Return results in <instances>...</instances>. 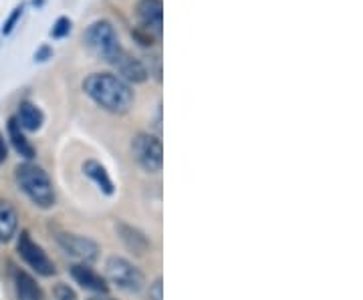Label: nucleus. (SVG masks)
I'll use <instances>...</instances> for the list:
<instances>
[{"label":"nucleus","instance_id":"obj_5","mask_svg":"<svg viewBox=\"0 0 363 300\" xmlns=\"http://www.w3.org/2000/svg\"><path fill=\"white\" fill-rule=\"evenodd\" d=\"M105 275L107 278L117 284V288L125 290V292H140L145 284L143 272L133 266L130 260L121 258V256H111L105 262Z\"/></svg>","mask_w":363,"mask_h":300},{"label":"nucleus","instance_id":"obj_2","mask_svg":"<svg viewBox=\"0 0 363 300\" xmlns=\"http://www.w3.org/2000/svg\"><path fill=\"white\" fill-rule=\"evenodd\" d=\"M14 180L18 183L21 192L25 194L37 208L49 209L55 206V188L47 171L35 163H21L14 170Z\"/></svg>","mask_w":363,"mask_h":300},{"label":"nucleus","instance_id":"obj_15","mask_svg":"<svg viewBox=\"0 0 363 300\" xmlns=\"http://www.w3.org/2000/svg\"><path fill=\"white\" fill-rule=\"evenodd\" d=\"M9 139H11V144H13L14 151L18 154L21 157H25V159H33L35 157V147L33 144L26 139L25 131L21 129V125H18V121L16 117L9 119Z\"/></svg>","mask_w":363,"mask_h":300},{"label":"nucleus","instance_id":"obj_16","mask_svg":"<svg viewBox=\"0 0 363 300\" xmlns=\"http://www.w3.org/2000/svg\"><path fill=\"white\" fill-rule=\"evenodd\" d=\"M117 230H119L121 240L128 244V248L133 250L135 254H143L145 250L152 246V244H150V240H147V236L143 234L142 230H138V228L130 226V224L117 222Z\"/></svg>","mask_w":363,"mask_h":300},{"label":"nucleus","instance_id":"obj_12","mask_svg":"<svg viewBox=\"0 0 363 300\" xmlns=\"http://www.w3.org/2000/svg\"><path fill=\"white\" fill-rule=\"evenodd\" d=\"M83 173H85L91 182L95 183V185L104 192L105 196H113L116 185H113L111 178H109V173H107V170H105L99 161H95V159H87V161L83 163Z\"/></svg>","mask_w":363,"mask_h":300},{"label":"nucleus","instance_id":"obj_21","mask_svg":"<svg viewBox=\"0 0 363 300\" xmlns=\"http://www.w3.org/2000/svg\"><path fill=\"white\" fill-rule=\"evenodd\" d=\"M150 300H164V282L156 278L154 284H150Z\"/></svg>","mask_w":363,"mask_h":300},{"label":"nucleus","instance_id":"obj_1","mask_svg":"<svg viewBox=\"0 0 363 300\" xmlns=\"http://www.w3.org/2000/svg\"><path fill=\"white\" fill-rule=\"evenodd\" d=\"M83 91L93 103L113 115L128 113L133 105L131 85L117 77L116 73H91L83 81Z\"/></svg>","mask_w":363,"mask_h":300},{"label":"nucleus","instance_id":"obj_4","mask_svg":"<svg viewBox=\"0 0 363 300\" xmlns=\"http://www.w3.org/2000/svg\"><path fill=\"white\" fill-rule=\"evenodd\" d=\"M131 154L142 170L157 173L164 166V145L157 135L152 133H138L131 139Z\"/></svg>","mask_w":363,"mask_h":300},{"label":"nucleus","instance_id":"obj_25","mask_svg":"<svg viewBox=\"0 0 363 300\" xmlns=\"http://www.w3.org/2000/svg\"><path fill=\"white\" fill-rule=\"evenodd\" d=\"M43 2H45V0H33V4H35V6H43Z\"/></svg>","mask_w":363,"mask_h":300},{"label":"nucleus","instance_id":"obj_13","mask_svg":"<svg viewBox=\"0 0 363 300\" xmlns=\"http://www.w3.org/2000/svg\"><path fill=\"white\" fill-rule=\"evenodd\" d=\"M18 230V214L11 202L0 200V242H11Z\"/></svg>","mask_w":363,"mask_h":300},{"label":"nucleus","instance_id":"obj_8","mask_svg":"<svg viewBox=\"0 0 363 300\" xmlns=\"http://www.w3.org/2000/svg\"><path fill=\"white\" fill-rule=\"evenodd\" d=\"M135 16L142 28L150 30L156 39L164 33V0H138Z\"/></svg>","mask_w":363,"mask_h":300},{"label":"nucleus","instance_id":"obj_7","mask_svg":"<svg viewBox=\"0 0 363 300\" xmlns=\"http://www.w3.org/2000/svg\"><path fill=\"white\" fill-rule=\"evenodd\" d=\"M57 242H59L61 248L65 250V254H69L71 258H75L81 264H91V262L97 260V256H99V244L93 242L87 236L59 232Z\"/></svg>","mask_w":363,"mask_h":300},{"label":"nucleus","instance_id":"obj_3","mask_svg":"<svg viewBox=\"0 0 363 300\" xmlns=\"http://www.w3.org/2000/svg\"><path fill=\"white\" fill-rule=\"evenodd\" d=\"M83 42L95 57L104 59L105 63H111L119 52L123 51L119 37H117L116 26L109 21L99 18L95 23H91L85 33H83Z\"/></svg>","mask_w":363,"mask_h":300},{"label":"nucleus","instance_id":"obj_23","mask_svg":"<svg viewBox=\"0 0 363 300\" xmlns=\"http://www.w3.org/2000/svg\"><path fill=\"white\" fill-rule=\"evenodd\" d=\"M6 157H9V149H6V142H4V137L0 133V163H4Z\"/></svg>","mask_w":363,"mask_h":300},{"label":"nucleus","instance_id":"obj_18","mask_svg":"<svg viewBox=\"0 0 363 300\" xmlns=\"http://www.w3.org/2000/svg\"><path fill=\"white\" fill-rule=\"evenodd\" d=\"M71 26H73V23H71L69 16H59L51 28V37L52 39H65L67 35L71 33Z\"/></svg>","mask_w":363,"mask_h":300},{"label":"nucleus","instance_id":"obj_9","mask_svg":"<svg viewBox=\"0 0 363 300\" xmlns=\"http://www.w3.org/2000/svg\"><path fill=\"white\" fill-rule=\"evenodd\" d=\"M109 65L113 67L117 71V77L123 79L125 83H145L147 81V69L143 65L142 59H138V57H133L130 52L123 51L117 54L116 59L109 63Z\"/></svg>","mask_w":363,"mask_h":300},{"label":"nucleus","instance_id":"obj_14","mask_svg":"<svg viewBox=\"0 0 363 300\" xmlns=\"http://www.w3.org/2000/svg\"><path fill=\"white\" fill-rule=\"evenodd\" d=\"M16 121L23 131H39L45 123V115L39 107L30 101H23L18 105V113H16Z\"/></svg>","mask_w":363,"mask_h":300},{"label":"nucleus","instance_id":"obj_19","mask_svg":"<svg viewBox=\"0 0 363 300\" xmlns=\"http://www.w3.org/2000/svg\"><path fill=\"white\" fill-rule=\"evenodd\" d=\"M23 11H25V4H18V6H14V11L11 13V16L6 18L4 26H2V35H11V33H13L16 23H18V21H21V16H23Z\"/></svg>","mask_w":363,"mask_h":300},{"label":"nucleus","instance_id":"obj_24","mask_svg":"<svg viewBox=\"0 0 363 300\" xmlns=\"http://www.w3.org/2000/svg\"><path fill=\"white\" fill-rule=\"evenodd\" d=\"M87 300H113V299H107L105 294H99V296H91V299H87Z\"/></svg>","mask_w":363,"mask_h":300},{"label":"nucleus","instance_id":"obj_11","mask_svg":"<svg viewBox=\"0 0 363 300\" xmlns=\"http://www.w3.org/2000/svg\"><path fill=\"white\" fill-rule=\"evenodd\" d=\"M14 278V290H16V296L18 300H45V292L39 287V282L33 278V276L21 270V268H14L13 272Z\"/></svg>","mask_w":363,"mask_h":300},{"label":"nucleus","instance_id":"obj_20","mask_svg":"<svg viewBox=\"0 0 363 300\" xmlns=\"http://www.w3.org/2000/svg\"><path fill=\"white\" fill-rule=\"evenodd\" d=\"M52 296H55V300H77V292L69 284L59 282L57 287L52 288Z\"/></svg>","mask_w":363,"mask_h":300},{"label":"nucleus","instance_id":"obj_22","mask_svg":"<svg viewBox=\"0 0 363 300\" xmlns=\"http://www.w3.org/2000/svg\"><path fill=\"white\" fill-rule=\"evenodd\" d=\"M49 59H52L51 47H49V45H43V47H39L37 52H35V61H37V63H45V61H49Z\"/></svg>","mask_w":363,"mask_h":300},{"label":"nucleus","instance_id":"obj_10","mask_svg":"<svg viewBox=\"0 0 363 300\" xmlns=\"http://www.w3.org/2000/svg\"><path fill=\"white\" fill-rule=\"evenodd\" d=\"M69 272H71V278L77 282L79 287H83L89 292H95V294H107L109 292L107 278H104L99 272H95L89 264H81V262L73 264L69 268Z\"/></svg>","mask_w":363,"mask_h":300},{"label":"nucleus","instance_id":"obj_17","mask_svg":"<svg viewBox=\"0 0 363 300\" xmlns=\"http://www.w3.org/2000/svg\"><path fill=\"white\" fill-rule=\"evenodd\" d=\"M131 37L138 40V45L140 47H143V49H152L154 45L157 42V39L150 33V30H145V28H142V26H135L133 30H131Z\"/></svg>","mask_w":363,"mask_h":300},{"label":"nucleus","instance_id":"obj_6","mask_svg":"<svg viewBox=\"0 0 363 300\" xmlns=\"http://www.w3.org/2000/svg\"><path fill=\"white\" fill-rule=\"evenodd\" d=\"M16 252H18V256L25 260L26 266H28L30 270H35L39 276L49 278V276H52L57 272L55 262H52L51 258H49V254L33 240V236L28 234V230H23V232L18 234V240H16Z\"/></svg>","mask_w":363,"mask_h":300}]
</instances>
